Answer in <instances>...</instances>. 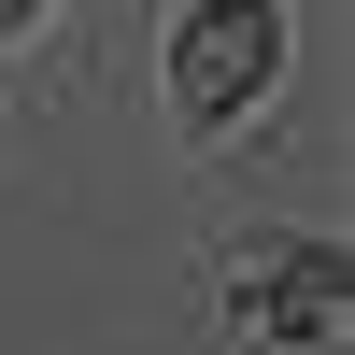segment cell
Here are the masks:
<instances>
[{"instance_id": "cell-1", "label": "cell", "mask_w": 355, "mask_h": 355, "mask_svg": "<svg viewBox=\"0 0 355 355\" xmlns=\"http://www.w3.org/2000/svg\"><path fill=\"white\" fill-rule=\"evenodd\" d=\"M270 71H284V15H270V0H199V15H185V43H171L185 114H242Z\"/></svg>"}, {"instance_id": "cell-2", "label": "cell", "mask_w": 355, "mask_h": 355, "mask_svg": "<svg viewBox=\"0 0 355 355\" xmlns=\"http://www.w3.org/2000/svg\"><path fill=\"white\" fill-rule=\"evenodd\" d=\"M256 299H284V313H270L284 341H327V327H341V256H327V242H299L284 270H256Z\"/></svg>"}, {"instance_id": "cell-3", "label": "cell", "mask_w": 355, "mask_h": 355, "mask_svg": "<svg viewBox=\"0 0 355 355\" xmlns=\"http://www.w3.org/2000/svg\"><path fill=\"white\" fill-rule=\"evenodd\" d=\"M28 15H43V0H0V28H28Z\"/></svg>"}]
</instances>
